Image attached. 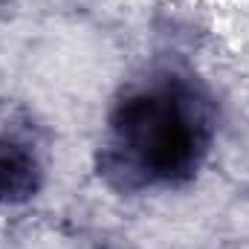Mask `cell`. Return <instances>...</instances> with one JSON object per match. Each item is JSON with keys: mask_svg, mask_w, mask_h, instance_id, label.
Instances as JSON below:
<instances>
[{"mask_svg": "<svg viewBox=\"0 0 249 249\" xmlns=\"http://www.w3.org/2000/svg\"><path fill=\"white\" fill-rule=\"evenodd\" d=\"M116 139L148 180H183L206 151V116L183 87H151L116 110Z\"/></svg>", "mask_w": 249, "mask_h": 249, "instance_id": "cell-1", "label": "cell"}, {"mask_svg": "<svg viewBox=\"0 0 249 249\" xmlns=\"http://www.w3.org/2000/svg\"><path fill=\"white\" fill-rule=\"evenodd\" d=\"M35 186V162L9 142H0V200L23 197Z\"/></svg>", "mask_w": 249, "mask_h": 249, "instance_id": "cell-2", "label": "cell"}]
</instances>
